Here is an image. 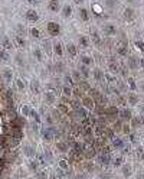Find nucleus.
Instances as JSON below:
<instances>
[{"mask_svg": "<svg viewBox=\"0 0 144 179\" xmlns=\"http://www.w3.org/2000/svg\"><path fill=\"white\" fill-rule=\"evenodd\" d=\"M127 68L131 69V71H136L138 68H141V66H140V57H137V55H128Z\"/></svg>", "mask_w": 144, "mask_h": 179, "instance_id": "obj_1", "label": "nucleus"}, {"mask_svg": "<svg viewBox=\"0 0 144 179\" xmlns=\"http://www.w3.org/2000/svg\"><path fill=\"white\" fill-rule=\"evenodd\" d=\"M46 29H48V32L50 36H58L59 32H61V26L56 23V22H49L46 25Z\"/></svg>", "mask_w": 144, "mask_h": 179, "instance_id": "obj_2", "label": "nucleus"}, {"mask_svg": "<svg viewBox=\"0 0 144 179\" xmlns=\"http://www.w3.org/2000/svg\"><path fill=\"white\" fill-rule=\"evenodd\" d=\"M115 52H117V55H120V57H127L128 55V46L125 42H118L117 45H115Z\"/></svg>", "mask_w": 144, "mask_h": 179, "instance_id": "obj_3", "label": "nucleus"}, {"mask_svg": "<svg viewBox=\"0 0 144 179\" xmlns=\"http://www.w3.org/2000/svg\"><path fill=\"white\" fill-rule=\"evenodd\" d=\"M127 101L131 107H134L140 103V97H138V94H137L136 91H128L127 92Z\"/></svg>", "mask_w": 144, "mask_h": 179, "instance_id": "obj_4", "label": "nucleus"}, {"mask_svg": "<svg viewBox=\"0 0 144 179\" xmlns=\"http://www.w3.org/2000/svg\"><path fill=\"white\" fill-rule=\"evenodd\" d=\"M26 20L27 22H38L39 20V13L35 10V9H29L27 12H26Z\"/></svg>", "mask_w": 144, "mask_h": 179, "instance_id": "obj_5", "label": "nucleus"}, {"mask_svg": "<svg viewBox=\"0 0 144 179\" xmlns=\"http://www.w3.org/2000/svg\"><path fill=\"white\" fill-rule=\"evenodd\" d=\"M98 163L101 165V166H108V165H111V157L108 153H101V155H98Z\"/></svg>", "mask_w": 144, "mask_h": 179, "instance_id": "obj_6", "label": "nucleus"}, {"mask_svg": "<svg viewBox=\"0 0 144 179\" xmlns=\"http://www.w3.org/2000/svg\"><path fill=\"white\" fill-rule=\"evenodd\" d=\"M66 52H68V55L71 58H75L78 55V48H76V45H75L73 42H68V43H66Z\"/></svg>", "mask_w": 144, "mask_h": 179, "instance_id": "obj_7", "label": "nucleus"}, {"mask_svg": "<svg viewBox=\"0 0 144 179\" xmlns=\"http://www.w3.org/2000/svg\"><path fill=\"white\" fill-rule=\"evenodd\" d=\"M102 33H104V36H115L117 28L114 25H105L102 28Z\"/></svg>", "mask_w": 144, "mask_h": 179, "instance_id": "obj_8", "label": "nucleus"}, {"mask_svg": "<svg viewBox=\"0 0 144 179\" xmlns=\"http://www.w3.org/2000/svg\"><path fill=\"white\" fill-rule=\"evenodd\" d=\"M91 75H92V78H94L95 81H102V80H104V71H102L101 68H94V69L91 71Z\"/></svg>", "mask_w": 144, "mask_h": 179, "instance_id": "obj_9", "label": "nucleus"}, {"mask_svg": "<svg viewBox=\"0 0 144 179\" xmlns=\"http://www.w3.org/2000/svg\"><path fill=\"white\" fill-rule=\"evenodd\" d=\"M121 175L124 176V178H130L131 175H133V166L130 165V163H124L122 166H121Z\"/></svg>", "mask_w": 144, "mask_h": 179, "instance_id": "obj_10", "label": "nucleus"}, {"mask_svg": "<svg viewBox=\"0 0 144 179\" xmlns=\"http://www.w3.org/2000/svg\"><path fill=\"white\" fill-rule=\"evenodd\" d=\"M124 81H125V85H127L128 91H136L137 90V82H136V80H134V77H130V75H128Z\"/></svg>", "mask_w": 144, "mask_h": 179, "instance_id": "obj_11", "label": "nucleus"}, {"mask_svg": "<svg viewBox=\"0 0 144 179\" xmlns=\"http://www.w3.org/2000/svg\"><path fill=\"white\" fill-rule=\"evenodd\" d=\"M81 65L92 68V65H94V58L89 57V55H81Z\"/></svg>", "mask_w": 144, "mask_h": 179, "instance_id": "obj_12", "label": "nucleus"}, {"mask_svg": "<svg viewBox=\"0 0 144 179\" xmlns=\"http://www.w3.org/2000/svg\"><path fill=\"white\" fill-rule=\"evenodd\" d=\"M120 117L122 120H131V119H133V111H131V108H127V107L121 108Z\"/></svg>", "mask_w": 144, "mask_h": 179, "instance_id": "obj_13", "label": "nucleus"}, {"mask_svg": "<svg viewBox=\"0 0 144 179\" xmlns=\"http://www.w3.org/2000/svg\"><path fill=\"white\" fill-rule=\"evenodd\" d=\"M107 72H110V74H114V75H117V74L120 72V65H118V62L115 61H112V62H110V65H108V71Z\"/></svg>", "mask_w": 144, "mask_h": 179, "instance_id": "obj_14", "label": "nucleus"}, {"mask_svg": "<svg viewBox=\"0 0 144 179\" xmlns=\"http://www.w3.org/2000/svg\"><path fill=\"white\" fill-rule=\"evenodd\" d=\"M112 146L115 149H118V150H122V147L125 146V143H124V140L121 137H114L112 139Z\"/></svg>", "mask_w": 144, "mask_h": 179, "instance_id": "obj_15", "label": "nucleus"}, {"mask_svg": "<svg viewBox=\"0 0 144 179\" xmlns=\"http://www.w3.org/2000/svg\"><path fill=\"white\" fill-rule=\"evenodd\" d=\"M53 52H55L59 58L64 57V46H62L61 42H55V43H53Z\"/></svg>", "mask_w": 144, "mask_h": 179, "instance_id": "obj_16", "label": "nucleus"}, {"mask_svg": "<svg viewBox=\"0 0 144 179\" xmlns=\"http://www.w3.org/2000/svg\"><path fill=\"white\" fill-rule=\"evenodd\" d=\"M78 43H79L81 48H88L91 41H89L88 36H84V35H81L79 38H78Z\"/></svg>", "mask_w": 144, "mask_h": 179, "instance_id": "obj_17", "label": "nucleus"}, {"mask_svg": "<svg viewBox=\"0 0 144 179\" xmlns=\"http://www.w3.org/2000/svg\"><path fill=\"white\" fill-rule=\"evenodd\" d=\"M78 71L81 72V75H82V78H89V77H91V68H88V66H85V65H79V68H78Z\"/></svg>", "mask_w": 144, "mask_h": 179, "instance_id": "obj_18", "label": "nucleus"}, {"mask_svg": "<svg viewBox=\"0 0 144 179\" xmlns=\"http://www.w3.org/2000/svg\"><path fill=\"white\" fill-rule=\"evenodd\" d=\"M48 9L50 10V12H53V13H56V12L59 10V0H49V3H48Z\"/></svg>", "mask_w": 144, "mask_h": 179, "instance_id": "obj_19", "label": "nucleus"}, {"mask_svg": "<svg viewBox=\"0 0 144 179\" xmlns=\"http://www.w3.org/2000/svg\"><path fill=\"white\" fill-rule=\"evenodd\" d=\"M134 9H131V7H127V9H124V12H122V16L125 17L127 20H133L134 19Z\"/></svg>", "mask_w": 144, "mask_h": 179, "instance_id": "obj_20", "label": "nucleus"}, {"mask_svg": "<svg viewBox=\"0 0 144 179\" xmlns=\"http://www.w3.org/2000/svg\"><path fill=\"white\" fill-rule=\"evenodd\" d=\"M89 41H92V43L94 45H101V36H99V33L96 32V31H92V33H91V39Z\"/></svg>", "mask_w": 144, "mask_h": 179, "instance_id": "obj_21", "label": "nucleus"}, {"mask_svg": "<svg viewBox=\"0 0 144 179\" xmlns=\"http://www.w3.org/2000/svg\"><path fill=\"white\" fill-rule=\"evenodd\" d=\"M45 100H46V103L52 104V103H55L56 101V94L53 92V91H46V94H45Z\"/></svg>", "mask_w": 144, "mask_h": 179, "instance_id": "obj_22", "label": "nucleus"}, {"mask_svg": "<svg viewBox=\"0 0 144 179\" xmlns=\"http://www.w3.org/2000/svg\"><path fill=\"white\" fill-rule=\"evenodd\" d=\"M79 19L82 20V22H88L89 13H88V10H87L85 7H81L79 9Z\"/></svg>", "mask_w": 144, "mask_h": 179, "instance_id": "obj_23", "label": "nucleus"}, {"mask_svg": "<svg viewBox=\"0 0 144 179\" xmlns=\"http://www.w3.org/2000/svg\"><path fill=\"white\" fill-rule=\"evenodd\" d=\"M82 107L87 108V110H92V108H94V100H91V98H84V100H82Z\"/></svg>", "mask_w": 144, "mask_h": 179, "instance_id": "obj_24", "label": "nucleus"}, {"mask_svg": "<svg viewBox=\"0 0 144 179\" xmlns=\"http://www.w3.org/2000/svg\"><path fill=\"white\" fill-rule=\"evenodd\" d=\"M134 155H136L137 160L143 162V160H144V149H143V147H136V150H134Z\"/></svg>", "mask_w": 144, "mask_h": 179, "instance_id": "obj_25", "label": "nucleus"}, {"mask_svg": "<svg viewBox=\"0 0 144 179\" xmlns=\"http://www.w3.org/2000/svg\"><path fill=\"white\" fill-rule=\"evenodd\" d=\"M111 163L115 166V168H121V166L124 165V157H122V156H117L115 159H112L111 160Z\"/></svg>", "mask_w": 144, "mask_h": 179, "instance_id": "obj_26", "label": "nucleus"}, {"mask_svg": "<svg viewBox=\"0 0 144 179\" xmlns=\"http://www.w3.org/2000/svg\"><path fill=\"white\" fill-rule=\"evenodd\" d=\"M62 16H64V17L72 16V6H69V4H65L64 9H62Z\"/></svg>", "mask_w": 144, "mask_h": 179, "instance_id": "obj_27", "label": "nucleus"}, {"mask_svg": "<svg viewBox=\"0 0 144 179\" xmlns=\"http://www.w3.org/2000/svg\"><path fill=\"white\" fill-rule=\"evenodd\" d=\"M134 46H136V49L140 52V54H144V41L137 39V41L134 42Z\"/></svg>", "mask_w": 144, "mask_h": 179, "instance_id": "obj_28", "label": "nucleus"}, {"mask_svg": "<svg viewBox=\"0 0 144 179\" xmlns=\"http://www.w3.org/2000/svg\"><path fill=\"white\" fill-rule=\"evenodd\" d=\"M104 77H105V80H107V82H108V84L117 82V75H114V74L107 72V74H104Z\"/></svg>", "mask_w": 144, "mask_h": 179, "instance_id": "obj_29", "label": "nucleus"}, {"mask_svg": "<svg viewBox=\"0 0 144 179\" xmlns=\"http://www.w3.org/2000/svg\"><path fill=\"white\" fill-rule=\"evenodd\" d=\"M71 77H72V80L73 81H82L84 78H82V75H81V72L78 71V69H73L71 74Z\"/></svg>", "mask_w": 144, "mask_h": 179, "instance_id": "obj_30", "label": "nucleus"}, {"mask_svg": "<svg viewBox=\"0 0 144 179\" xmlns=\"http://www.w3.org/2000/svg\"><path fill=\"white\" fill-rule=\"evenodd\" d=\"M62 94H64L65 97H71V95H72V87L65 85L64 88H62Z\"/></svg>", "mask_w": 144, "mask_h": 179, "instance_id": "obj_31", "label": "nucleus"}, {"mask_svg": "<svg viewBox=\"0 0 144 179\" xmlns=\"http://www.w3.org/2000/svg\"><path fill=\"white\" fill-rule=\"evenodd\" d=\"M3 77H4L7 81H10V80H12V77H13V74H12V69H9V68H4V69H3Z\"/></svg>", "mask_w": 144, "mask_h": 179, "instance_id": "obj_32", "label": "nucleus"}, {"mask_svg": "<svg viewBox=\"0 0 144 179\" xmlns=\"http://www.w3.org/2000/svg\"><path fill=\"white\" fill-rule=\"evenodd\" d=\"M16 85H17V88L20 90V91H23V90L26 88V84H24V81L22 80V78H17L16 80Z\"/></svg>", "mask_w": 144, "mask_h": 179, "instance_id": "obj_33", "label": "nucleus"}, {"mask_svg": "<svg viewBox=\"0 0 144 179\" xmlns=\"http://www.w3.org/2000/svg\"><path fill=\"white\" fill-rule=\"evenodd\" d=\"M120 71H121V75H122V78L125 80V78H127V77H128V71H130V69H128V68H127V65H122V66H120Z\"/></svg>", "mask_w": 144, "mask_h": 179, "instance_id": "obj_34", "label": "nucleus"}, {"mask_svg": "<svg viewBox=\"0 0 144 179\" xmlns=\"http://www.w3.org/2000/svg\"><path fill=\"white\" fill-rule=\"evenodd\" d=\"M128 139H130V142L133 143V145H136V143H138V137H137L136 133H130L128 134Z\"/></svg>", "mask_w": 144, "mask_h": 179, "instance_id": "obj_35", "label": "nucleus"}, {"mask_svg": "<svg viewBox=\"0 0 144 179\" xmlns=\"http://www.w3.org/2000/svg\"><path fill=\"white\" fill-rule=\"evenodd\" d=\"M15 41H16V43H17V46H19V48H23L24 45H26L24 39H22L20 36H16V38H15Z\"/></svg>", "mask_w": 144, "mask_h": 179, "instance_id": "obj_36", "label": "nucleus"}, {"mask_svg": "<svg viewBox=\"0 0 144 179\" xmlns=\"http://www.w3.org/2000/svg\"><path fill=\"white\" fill-rule=\"evenodd\" d=\"M30 87H32L33 92H39V82H38V81H35V80H33V81L30 82Z\"/></svg>", "mask_w": 144, "mask_h": 179, "instance_id": "obj_37", "label": "nucleus"}, {"mask_svg": "<svg viewBox=\"0 0 144 179\" xmlns=\"http://www.w3.org/2000/svg\"><path fill=\"white\" fill-rule=\"evenodd\" d=\"M36 172H38V175H36L38 179H46L48 178V172L46 171H36Z\"/></svg>", "mask_w": 144, "mask_h": 179, "instance_id": "obj_38", "label": "nucleus"}, {"mask_svg": "<svg viewBox=\"0 0 144 179\" xmlns=\"http://www.w3.org/2000/svg\"><path fill=\"white\" fill-rule=\"evenodd\" d=\"M1 42H3V48H4V49H10V48H12V43H10V41H9L7 38H3Z\"/></svg>", "mask_w": 144, "mask_h": 179, "instance_id": "obj_39", "label": "nucleus"}, {"mask_svg": "<svg viewBox=\"0 0 144 179\" xmlns=\"http://www.w3.org/2000/svg\"><path fill=\"white\" fill-rule=\"evenodd\" d=\"M33 55L36 57V59H39V61H42V51H40L39 48H36L35 51H33Z\"/></svg>", "mask_w": 144, "mask_h": 179, "instance_id": "obj_40", "label": "nucleus"}, {"mask_svg": "<svg viewBox=\"0 0 144 179\" xmlns=\"http://www.w3.org/2000/svg\"><path fill=\"white\" fill-rule=\"evenodd\" d=\"M0 59H3V61H7L9 59L7 52H6L4 49H0Z\"/></svg>", "mask_w": 144, "mask_h": 179, "instance_id": "obj_41", "label": "nucleus"}, {"mask_svg": "<svg viewBox=\"0 0 144 179\" xmlns=\"http://www.w3.org/2000/svg\"><path fill=\"white\" fill-rule=\"evenodd\" d=\"M30 35H32L33 38H39V36H40L39 29H36V28H32V29H30Z\"/></svg>", "mask_w": 144, "mask_h": 179, "instance_id": "obj_42", "label": "nucleus"}, {"mask_svg": "<svg viewBox=\"0 0 144 179\" xmlns=\"http://www.w3.org/2000/svg\"><path fill=\"white\" fill-rule=\"evenodd\" d=\"M65 82H66V85L72 87V84H73V80H72L71 75H65Z\"/></svg>", "mask_w": 144, "mask_h": 179, "instance_id": "obj_43", "label": "nucleus"}, {"mask_svg": "<svg viewBox=\"0 0 144 179\" xmlns=\"http://www.w3.org/2000/svg\"><path fill=\"white\" fill-rule=\"evenodd\" d=\"M56 147H59V150H61V152H66V150H68V147H66L65 143H58Z\"/></svg>", "mask_w": 144, "mask_h": 179, "instance_id": "obj_44", "label": "nucleus"}, {"mask_svg": "<svg viewBox=\"0 0 144 179\" xmlns=\"http://www.w3.org/2000/svg\"><path fill=\"white\" fill-rule=\"evenodd\" d=\"M59 166H61V169H66V168L69 166V163L66 162V160H64V159H62V160L59 162Z\"/></svg>", "mask_w": 144, "mask_h": 179, "instance_id": "obj_45", "label": "nucleus"}, {"mask_svg": "<svg viewBox=\"0 0 144 179\" xmlns=\"http://www.w3.org/2000/svg\"><path fill=\"white\" fill-rule=\"evenodd\" d=\"M43 139H45V140H48V142H49V140L52 139V134H50V131H49V130L45 131V133H43Z\"/></svg>", "mask_w": 144, "mask_h": 179, "instance_id": "obj_46", "label": "nucleus"}, {"mask_svg": "<svg viewBox=\"0 0 144 179\" xmlns=\"http://www.w3.org/2000/svg\"><path fill=\"white\" fill-rule=\"evenodd\" d=\"M130 131H131L130 126H128V124H124V127H122V133H124V134H130Z\"/></svg>", "mask_w": 144, "mask_h": 179, "instance_id": "obj_47", "label": "nucleus"}, {"mask_svg": "<svg viewBox=\"0 0 144 179\" xmlns=\"http://www.w3.org/2000/svg\"><path fill=\"white\" fill-rule=\"evenodd\" d=\"M137 119H138L140 126H143V127H144V114H138V116H137Z\"/></svg>", "mask_w": 144, "mask_h": 179, "instance_id": "obj_48", "label": "nucleus"}, {"mask_svg": "<svg viewBox=\"0 0 144 179\" xmlns=\"http://www.w3.org/2000/svg\"><path fill=\"white\" fill-rule=\"evenodd\" d=\"M30 169H32V171H38V163L35 162V160H32V162H30Z\"/></svg>", "mask_w": 144, "mask_h": 179, "instance_id": "obj_49", "label": "nucleus"}, {"mask_svg": "<svg viewBox=\"0 0 144 179\" xmlns=\"http://www.w3.org/2000/svg\"><path fill=\"white\" fill-rule=\"evenodd\" d=\"M22 111H23V114H24V116H27L30 110H29V107H27V106H23V107H22Z\"/></svg>", "mask_w": 144, "mask_h": 179, "instance_id": "obj_50", "label": "nucleus"}, {"mask_svg": "<svg viewBox=\"0 0 144 179\" xmlns=\"http://www.w3.org/2000/svg\"><path fill=\"white\" fill-rule=\"evenodd\" d=\"M62 69H64V64H62V62H59V64H56V71H59V72H61Z\"/></svg>", "mask_w": 144, "mask_h": 179, "instance_id": "obj_51", "label": "nucleus"}, {"mask_svg": "<svg viewBox=\"0 0 144 179\" xmlns=\"http://www.w3.org/2000/svg\"><path fill=\"white\" fill-rule=\"evenodd\" d=\"M138 113H140V114H144V104L138 106Z\"/></svg>", "mask_w": 144, "mask_h": 179, "instance_id": "obj_52", "label": "nucleus"}, {"mask_svg": "<svg viewBox=\"0 0 144 179\" xmlns=\"http://www.w3.org/2000/svg\"><path fill=\"white\" fill-rule=\"evenodd\" d=\"M84 1H85V0H73V3H75V4H78V6H81Z\"/></svg>", "mask_w": 144, "mask_h": 179, "instance_id": "obj_53", "label": "nucleus"}, {"mask_svg": "<svg viewBox=\"0 0 144 179\" xmlns=\"http://www.w3.org/2000/svg\"><path fill=\"white\" fill-rule=\"evenodd\" d=\"M140 90H141V92L144 94V82H143V84H140Z\"/></svg>", "mask_w": 144, "mask_h": 179, "instance_id": "obj_54", "label": "nucleus"}, {"mask_svg": "<svg viewBox=\"0 0 144 179\" xmlns=\"http://www.w3.org/2000/svg\"><path fill=\"white\" fill-rule=\"evenodd\" d=\"M29 1H39V0H29Z\"/></svg>", "mask_w": 144, "mask_h": 179, "instance_id": "obj_55", "label": "nucleus"}, {"mask_svg": "<svg viewBox=\"0 0 144 179\" xmlns=\"http://www.w3.org/2000/svg\"><path fill=\"white\" fill-rule=\"evenodd\" d=\"M143 74H144V68H143Z\"/></svg>", "mask_w": 144, "mask_h": 179, "instance_id": "obj_56", "label": "nucleus"}, {"mask_svg": "<svg viewBox=\"0 0 144 179\" xmlns=\"http://www.w3.org/2000/svg\"><path fill=\"white\" fill-rule=\"evenodd\" d=\"M143 149H144V146H143Z\"/></svg>", "mask_w": 144, "mask_h": 179, "instance_id": "obj_57", "label": "nucleus"}, {"mask_svg": "<svg viewBox=\"0 0 144 179\" xmlns=\"http://www.w3.org/2000/svg\"><path fill=\"white\" fill-rule=\"evenodd\" d=\"M62 179H65V178H62Z\"/></svg>", "mask_w": 144, "mask_h": 179, "instance_id": "obj_58", "label": "nucleus"}]
</instances>
